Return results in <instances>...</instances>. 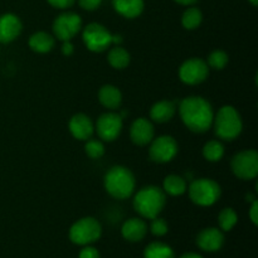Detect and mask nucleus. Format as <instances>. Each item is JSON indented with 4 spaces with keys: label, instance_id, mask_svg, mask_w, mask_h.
Returning <instances> with one entry per match:
<instances>
[{
    "label": "nucleus",
    "instance_id": "7ed1b4c3",
    "mask_svg": "<svg viewBox=\"0 0 258 258\" xmlns=\"http://www.w3.org/2000/svg\"><path fill=\"white\" fill-rule=\"evenodd\" d=\"M103 185L106 191L112 198L127 199L135 193L136 179L133 171L122 165H115L108 169L103 178Z\"/></svg>",
    "mask_w": 258,
    "mask_h": 258
},
{
    "label": "nucleus",
    "instance_id": "f704fd0d",
    "mask_svg": "<svg viewBox=\"0 0 258 258\" xmlns=\"http://www.w3.org/2000/svg\"><path fill=\"white\" fill-rule=\"evenodd\" d=\"M75 53V47H73L72 42L71 40H66L62 44V54L66 55V57H70Z\"/></svg>",
    "mask_w": 258,
    "mask_h": 258
},
{
    "label": "nucleus",
    "instance_id": "412c9836",
    "mask_svg": "<svg viewBox=\"0 0 258 258\" xmlns=\"http://www.w3.org/2000/svg\"><path fill=\"white\" fill-rule=\"evenodd\" d=\"M29 48L35 53H49L54 48L55 38L54 35L47 32H35L29 37Z\"/></svg>",
    "mask_w": 258,
    "mask_h": 258
},
{
    "label": "nucleus",
    "instance_id": "c9c22d12",
    "mask_svg": "<svg viewBox=\"0 0 258 258\" xmlns=\"http://www.w3.org/2000/svg\"><path fill=\"white\" fill-rule=\"evenodd\" d=\"M175 3H178V4L180 5H185V7H190V5H194L196 4L198 0H174Z\"/></svg>",
    "mask_w": 258,
    "mask_h": 258
},
{
    "label": "nucleus",
    "instance_id": "6e6552de",
    "mask_svg": "<svg viewBox=\"0 0 258 258\" xmlns=\"http://www.w3.org/2000/svg\"><path fill=\"white\" fill-rule=\"evenodd\" d=\"M231 168L234 175L242 180H252L258 175V153L243 150L232 158Z\"/></svg>",
    "mask_w": 258,
    "mask_h": 258
},
{
    "label": "nucleus",
    "instance_id": "4be33fe9",
    "mask_svg": "<svg viewBox=\"0 0 258 258\" xmlns=\"http://www.w3.org/2000/svg\"><path fill=\"white\" fill-rule=\"evenodd\" d=\"M164 193L168 194L171 197H180L188 189L186 185V180L180 175H176V174H170V175L165 176L163 181V188Z\"/></svg>",
    "mask_w": 258,
    "mask_h": 258
},
{
    "label": "nucleus",
    "instance_id": "c756f323",
    "mask_svg": "<svg viewBox=\"0 0 258 258\" xmlns=\"http://www.w3.org/2000/svg\"><path fill=\"white\" fill-rule=\"evenodd\" d=\"M150 232L156 237H163L168 233L169 226L166 221L160 217H155V218L150 219Z\"/></svg>",
    "mask_w": 258,
    "mask_h": 258
},
{
    "label": "nucleus",
    "instance_id": "f3484780",
    "mask_svg": "<svg viewBox=\"0 0 258 258\" xmlns=\"http://www.w3.org/2000/svg\"><path fill=\"white\" fill-rule=\"evenodd\" d=\"M146 233H148V224L143 218L138 217L127 219L121 227V234L128 242L143 241Z\"/></svg>",
    "mask_w": 258,
    "mask_h": 258
},
{
    "label": "nucleus",
    "instance_id": "20e7f679",
    "mask_svg": "<svg viewBox=\"0 0 258 258\" xmlns=\"http://www.w3.org/2000/svg\"><path fill=\"white\" fill-rule=\"evenodd\" d=\"M214 133L219 139L232 141L241 135L243 130V122L236 107L231 105L222 106L214 115L213 125Z\"/></svg>",
    "mask_w": 258,
    "mask_h": 258
},
{
    "label": "nucleus",
    "instance_id": "39448f33",
    "mask_svg": "<svg viewBox=\"0 0 258 258\" xmlns=\"http://www.w3.org/2000/svg\"><path fill=\"white\" fill-rule=\"evenodd\" d=\"M186 190L190 201L199 207L213 206L219 201L222 194L221 185L211 178L194 179Z\"/></svg>",
    "mask_w": 258,
    "mask_h": 258
},
{
    "label": "nucleus",
    "instance_id": "dca6fc26",
    "mask_svg": "<svg viewBox=\"0 0 258 258\" xmlns=\"http://www.w3.org/2000/svg\"><path fill=\"white\" fill-rule=\"evenodd\" d=\"M224 234L223 231L216 227L202 229L197 236V246L206 252H217L223 247Z\"/></svg>",
    "mask_w": 258,
    "mask_h": 258
},
{
    "label": "nucleus",
    "instance_id": "6ab92c4d",
    "mask_svg": "<svg viewBox=\"0 0 258 258\" xmlns=\"http://www.w3.org/2000/svg\"><path fill=\"white\" fill-rule=\"evenodd\" d=\"M112 7L121 17L135 19L143 14L145 3L144 0H112Z\"/></svg>",
    "mask_w": 258,
    "mask_h": 258
},
{
    "label": "nucleus",
    "instance_id": "f257e3e1",
    "mask_svg": "<svg viewBox=\"0 0 258 258\" xmlns=\"http://www.w3.org/2000/svg\"><path fill=\"white\" fill-rule=\"evenodd\" d=\"M178 111L184 125L193 133H207L213 125V107L211 102L202 96H188L183 98L179 103Z\"/></svg>",
    "mask_w": 258,
    "mask_h": 258
},
{
    "label": "nucleus",
    "instance_id": "b1692460",
    "mask_svg": "<svg viewBox=\"0 0 258 258\" xmlns=\"http://www.w3.org/2000/svg\"><path fill=\"white\" fill-rule=\"evenodd\" d=\"M144 258H176L174 249L164 242H151L144 249Z\"/></svg>",
    "mask_w": 258,
    "mask_h": 258
},
{
    "label": "nucleus",
    "instance_id": "f8f14e48",
    "mask_svg": "<svg viewBox=\"0 0 258 258\" xmlns=\"http://www.w3.org/2000/svg\"><path fill=\"white\" fill-rule=\"evenodd\" d=\"M123 127V118L118 112H105L97 118L95 123V131L100 140L115 141L120 136Z\"/></svg>",
    "mask_w": 258,
    "mask_h": 258
},
{
    "label": "nucleus",
    "instance_id": "9b49d317",
    "mask_svg": "<svg viewBox=\"0 0 258 258\" xmlns=\"http://www.w3.org/2000/svg\"><path fill=\"white\" fill-rule=\"evenodd\" d=\"M209 70L211 68L202 58H189L184 60L183 64L179 68V78L181 82L188 86L201 85L208 78Z\"/></svg>",
    "mask_w": 258,
    "mask_h": 258
},
{
    "label": "nucleus",
    "instance_id": "7c9ffc66",
    "mask_svg": "<svg viewBox=\"0 0 258 258\" xmlns=\"http://www.w3.org/2000/svg\"><path fill=\"white\" fill-rule=\"evenodd\" d=\"M78 4L83 10L87 12H93V10L98 9L102 4V0H78Z\"/></svg>",
    "mask_w": 258,
    "mask_h": 258
},
{
    "label": "nucleus",
    "instance_id": "72a5a7b5",
    "mask_svg": "<svg viewBox=\"0 0 258 258\" xmlns=\"http://www.w3.org/2000/svg\"><path fill=\"white\" fill-rule=\"evenodd\" d=\"M249 219H251L252 223L254 224V226H257L258 224V202L257 199H254L253 202H252V206L251 208H249Z\"/></svg>",
    "mask_w": 258,
    "mask_h": 258
},
{
    "label": "nucleus",
    "instance_id": "393cba45",
    "mask_svg": "<svg viewBox=\"0 0 258 258\" xmlns=\"http://www.w3.org/2000/svg\"><path fill=\"white\" fill-rule=\"evenodd\" d=\"M203 153L204 159L209 163H217L221 161L224 156V146L223 144L219 140H211L207 141L203 146Z\"/></svg>",
    "mask_w": 258,
    "mask_h": 258
},
{
    "label": "nucleus",
    "instance_id": "a211bd4d",
    "mask_svg": "<svg viewBox=\"0 0 258 258\" xmlns=\"http://www.w3.org/2000/svg\"><path fill=\"white\" fill-rule=\"evenodd\" d=\"M176 110H178V107H176V102H174V101H158L151 106L150 118L151 121L158 123L169 122L175 116Z\"/></svg>",
    "mask_w": 258,
    "mask_h": 258
},
{
    "label": "nucleus",
    "instance_id": "4468645a",
    "mask_svg": "<svg viewBox=\"0 0 258 258\" xmlns=\"http://www.w3.org/2000/svg\"><path fill=\"white\" fill-rule=\"evenodd\" d=\"M23 30V23L18 15L5 13L0 15V43H12L19 38Z\"/></svg>",
    "mask_w": 258,
    "mask_h": 258
},
{
    "label": "nucleus",
    "instance_id": "a878e982",
    "mask_svg": "<svg viewBox=\"0 0 258 258\" xmlns=\"http://www.w3.org/2000/svg\"><path fill=\"white\" fill-rule=\"evenodd\" d=\"M203 22V14L199 8L190 7L184 10L181 15V25L186 30H194L199 28V25Z\"/></svg>",
    "mask_w": 258,
    "mask_h": 258
},
{
    "label": "nucleus",
    "instance_id": "f03ea898",
    "mask_svg": "<svg viewBox=\"0 0 258 258\" xmlns=\"http://www.w3.org/2000/svg\"><path fill=\"white\" fill-rule=\"evenodd\" d=\"M134 209L145 219H153L160 216L166 204V194L156 185H148L138 190L134 196Z\"/></svg>",
    "mask_w": 258,
    "mask_h": 258
},
{
    "label": "nucleus",
    "instance_id": "2eb2a0df",
    "mask_svg": "<svg viewBox=\"0 0 258 258\" xmlns=\"http://www.w3.org/2000/svg\"><path fill=\"white\" fill-rule=\"evenodd\" d=\"M71 135L80 141H86L95 134V123L86 113H76L68 122Z\"/></svg>",
    "mask_w": 258,
    "mask_h": 258
},
{
    "label": "nucleus",
    "instance_id": "4c0bfd02",
    "mask_svg": "<svg viewBox=\"0 0 258 258\" xmlns=\"http://www.w3.org/2000/svg\"><path fill=\"white\" fill-rule=\"evenodd\" d=\"M249 3H251L252 5H253V7H257V4H258V0H248Z\"/></svg>",
    "mask_w": 258,
    "mask_h": 258
},
{
    "label": "nucleus",
    "instance_id": "bb28decb",
    "mask_svg": "<svg viewBox=\"0 0 258 258\" xmlns=\"http://www.w3.org/2000/svg\"><path fill=\"white\" fill-rule=\"evenodd\" d=\"M238 222V216L233 208H224L222 209L218 216L219 229L223 232H229L236 227Z\"/></svg>",
    "mask_w": 258,
    "mask_h": 258
},
{
    "label": "nucleus",
    "instance_id": "ddd939ff",
    "mask_svg": "<svg viewBox=\"0 0 258 258\" xmlns=\"http://www.w3.org/2000/svg\"><path fill=\"white\" fill-rule=\"evenodd\" d=\"M154 138H155V128L153 122L146 117H139L131 123L130 139L135 145H149Z\"/></svg>",
    "mask_w": 258,
    "mask_h": 258
},
{
    "label": "nucleus",
    "instance_id": "2f4dec72",
    "mask_svg": "<svg viewBox=\"0 0 258 258\" xmlns=\"http://www.w3.org/2000/svg\"><path fill=\"white\" fill-rule=\"evenodd\" d=\"M78 258H100V252L97 248L88 244V246H83Z\"/></svg>",
    "mask_w": 258,
    "mask_h": 258
},
{
    "label": "nucleus",
    "instance_id": "5701e85b",
    "mask_svg": "<svg viewBox=\"0 0 258 258\" xmlns=\"http://www.w3.org/2000/svg\"><path fill=\"white\" fill-rule=\"evenodd\" d=\"M107 60L110 66L115 70H125L131 62V55L125 48L121 45H113L107 54Z\"/></svg>",
    "mask_w": 258,
    "mask_h": 258
},
{
    "label": "nucleus",
    "instance_id": "9d476101",
    "mask_svg": "<svg viewBox=\"0 0 258 258\" xmlns=\"http://www.w3.org/2000/svg\"><path fill=\"white\" fill-rule=\"evenodd\" d=\"M179 146L175 139L170 135H161L154 138L149 148V156L154 163H170L178 155Z\"/></svg>",
    "mask_w": 258,
    "mask_h": 258
},
{
    "label": "nucleus",
    "instance_id": "cd10ccee",
    "mask_svg": "<svg viewBox=\"0 0 258 258\" xmlns=\"http://www.w3.org/2000/svg\"><path fill=\"white\" fill-rule=\"evenodd\" d=\"M207 64L209 68L216 71H221L228 64L229 62V55L227 54L224 50L222 49H216L213 52H211V54L208 55V59L206 60Z\"/></svg>",
    "mask_w": 258,
    "mask_h": 258
},
{
    "label": "nucleus",
    "instance_id": "423d86ee",
    "mask_svg": "<svg viewBox=\"0 0 258 258\" xmlns=\"http://www.w3.org/2000/svg\"><path fill=\"white\" fill-rule=\"evenodd\" d=\"M102 236V226L100 222L93 217H83L78 219L71 226L68 237L71 242L78 246H88L98 239Z\"/></svg>",
    "mask_w": 258,
    "mask_h": 258
},
{
    "label": "nucleus",
    "instance_id": "0eeeda50",
    "mask_svg": "<svg viewBox=\"0 0 258 258\" xmlns=\"http://www.w3.org/2000/svg\"><path fill=\"white\" fill-rule=\"evenodd\" d=\"M82 39L91 52L101 53L113 44V34L100 23H90L82 30Z\"/></svg>",
    "mask_w": 258,
    "mask_h": 258
},
{
    "label": "nucleus",
    "instance_id": "aec40b11",
    "mask_svg": "<svg viewBox=\"0 0 258 258\" xmlns=\"http://www.w3.org/2000/svg\"><path fill=\"white\" fill-rule=\"evenodd\" d=\"M98 101L103 107L111 111L120 108L122 103V93L113 85H103L98 91Z\"/></svg>",
    "mask_w": 258,
    "mask_h": 258
},
{
    "label": "nucleus",
    "instance_id": "c85d7f7f",
    "mask_svg": "<svg viewBox=\"0 0 258 258\" xmlns=\"http://www.w3.org/2000/svg\"><path fill=\"white\" fill-rule=\"evenodd\" d=\"M85 153L87 154L88 158L93 159V160L102 158L105 155V145H103L102 140H96L92 138L86 140Z\"/></svg>",
    "mask_w": 258,
    "mask_h": 258
},
{
    "label": "nucleus",
    "instance_id": "e433bc0d",
    "mask_svg": "<svg viewBox=\"0 0 258 258\" xmlns=\"http://www.w3.org/2000/svg\"><path fill=\"white\" fill-rule=\"evenodd\" d=\"M179 258H203L201 256V254L196 253V252H186V253L181 254Z\"/></svg>",
    "mask_w": 258,
    "mask_h": 258
},
{
    "label": "nucleus",
    "instance_id": "473e14b6",
    "mask_svg": "<svg viewBox=\"0 0 258 258\" xmlns=\"http://www.w3.org/2000/svg\"><path fill=\"white\" fill-rule=\"evenodd\" d=\"M47 2L55 9H68L75 4L76 0H47Z\"/></svg>",
    "mask_w": 258,
    "mask_h": 258
},
{
    "label": "nucleus",
    "instance_id": "1a4fd4ad",
    "mask_svg": "<svg viewBox=\"0 0 258 258\" xmlns=\"http://www.w3.org/2000/svg\"><path fill=\"white\" fill-rule=\"evenodd\" d=\"M54 38L66 42L72 40L82 29V18L73 12H64L58 15L53 22Z\"/></svg>",
    "mask_w": 258,
    "mask_h": 258
}]
</instances>
